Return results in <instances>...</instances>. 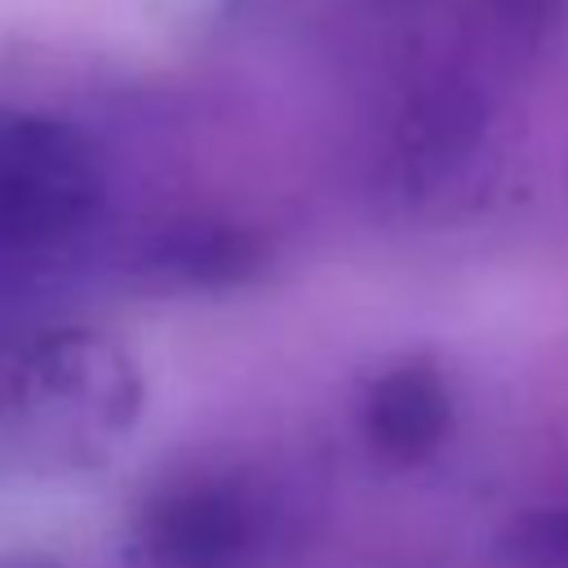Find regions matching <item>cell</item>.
<instances>
[{"label":"cell","mask_w":568,"mask_h":568,"mask_svg":"<svg viewBox=\"0 0 568 568\" xmlns=\"http://www.w3.org/2000/svg\"><path fill=\"white\" fill-rule=\"evenodd\" d=\"M359 430L390 466L430 462L453 430V386L426 355L382 368L359 399Z\"/></svg>","instance_id":"277c9868"},{"label":"cell","mask_w":568,"mask_h":568,"mask_svg":"<svg viewBox=\"0 0 568 568\" xmlns=\"http://www.w3.org/2000/svg\"><path fill=\"white\" fill-rule=\"evenodd\" d=\"M102 204V164L80 129L0 102V253L80 235Z\"/></svg>","instance_id":"3957f363"},{"label":"cell","mask_w":568,"mask_h":568,"mask_svg":"<svg viewBox=\"0 0 568 568\" xmlns=\"http://www.w3.org/2000/svg\"><path fill=\"white\" fill-rule=\"evenodd\" d=\"M155 266L164 280H191V284H222L253 271V244L240 231L226 226H195L178 231L155 248Z\"/></svg>","instance_id":"5b68a950"},{"label":"cell","mask_w":568,"mask_h":568,"mask_svg":"<svg viewBox=\"0 0 568 568\" xmlns=\"http://www.w3.org/2000/svg\"><path fill=\"white\" fill-rule=\"evenodd\" d=\"M519 568H568V510H532L506 532Z\"/></svg>","instance_id":"8992f818"},{"label":"cell","mask_w":568,"mask_h":568,"mask_svg":"<svg viewBox=\"0 0 568 568\" xmlns=\"http://www.w3.org/2000/svg\"><path fill=\"white\" fill-rule=\"evenodd\" d=\"M142 408L133 359L98 328L0 315V462L75 470L106 457Z\"/></svg>","instance_id":"6da1fadb"},{"label":"cell","mask_w":568,"mask_h":568,"mask_svg":"<svg viewBox=\"0 0 568 568\" xmlns=\"http://www.w3.org/2000/svg\"><path fill=\"white\" fill-rule=\"evenodd\" d=\"M284 541V497L248 470L195 466L151 484L124 532L133 568H266Z\"/></svg>","instance_id":"7a4b0ae2"}]
</instances>
